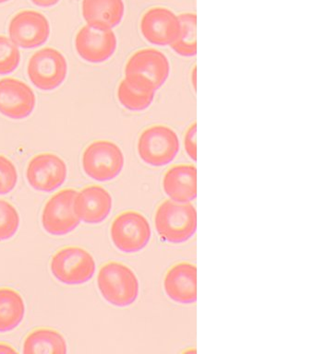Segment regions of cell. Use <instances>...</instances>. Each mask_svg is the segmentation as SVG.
Returning a JSON list of instances; mask_svg holds the SVG:
<instances>
[{"label":"cell","instance_id":"obj_14","mask_svg":"<svg viewBox=\"0 0 315 354\" xmlns=\"http://www.w3.org/2000/svg\"><path fill=\"white\" fill-rule=\"evenodd\" d=\"M140 29L148 43L157 46H171L179 35V17L167 8H152L141 19Z\"/></svg>","mask_w":315,"mask_h":354},{"label":"cell","instance_id":"obj_20","mask_svg":"<svg viewBox=\"0 0 315 354\" xmlns=\"http://www.w3.org/2000/svg\"><path fill=\"white\" fill-rule=\"evenodd\" d=\"M23 353L66 354L68 343L64 336L55 329L38 328L33 330L24 339Z\"/></svg>","mask_w":315,"mask_h":354},{"label":"cell","instance_id":"obj_7","mask_svg":"<svg viewBox=\"0 0 315 354\" xmlns=\"http://www.w3.org/2000/svg\"><path fill=\"white\" fill-rule=\"evenodd\" d=\"M27 74L33 84L39 90H56L67 77V59L59 50L46 47L30 57Z\"/></svg>","mask_w":315,"mask_h":354},{"label":"cell","instance_id":"obj_4","mask_svg":"<svg viewBox=\"0 0 315 354\" xmlns=\"http://www.w3.org/2000/svg\"><path fill=\"white\" fill-rule=\"evenodd\" d=\"M181 148L175 130L165 124H154L141 134L138 153L143 162L154 167H162L172 162Z\"/></svg>","mask_w":315,"mask_h":354},{"label":"cell","instance_id":"obj_22","mask_svg":"<svg viewBox=\"0 0 315 354\" xmlns=\"http://www.w3.org/2000/svg\"><path fill=\"white\" fill-rule=\"evenodd\" d=\"M179 32L170 47L177 55L183 57H195L196 15L195 13H182L179 15Z\"/></svg>","mask_w":315,"mask_h":354},{"label":"cell","instance_id":"obj_19","mask_svg":"<svg viewBox=\"0 0 315 354\" xmlns=\"http://www.w3.org/2000/svg\"><path fill=\"white\" fill-rule=\"evenodd\" d=\"M26 301L15 289L0 287V333L17 328L26 317Z\"/></svg>","mask_w":315,"mask_h":354},{"label":"cell","instance_id":"obj_1","mask_svg":"<svg viewBox=\"0 0 315 354\" xmlns=\"http://www.w3.org/2000/svg\"><path fill=\"white\" fill-rule=\"evenodd\" d=\"M154 225L163 240L171 243H184L195 234L197 212L190 202L165 201L157 207Z\"/></svg>","mask_w":315,"mask_h":354},{"label":"cell","instance_id":"obj_16","mask_svg":"<svg viewBox=\"0 0 315 354\" xmlns=\"http://www.w3.org/2000/svg\"><path fill=\"white\" fill-rule=\"evenodd\" d=\"M196 275L197 270L190 263H179L168 271L164 279V290L176 303L192 304L196 301Z\"/></svg>","mask_w":315,"mask_h":354},{"label":"cell","instance_id":"obj_9","mask_svg":"<svg viewBox=\"0 0 315 354\" xmlns=\"http://www.w3.org/2000/svg\"><path fill=\"white\" fill-rule=\"evenodd\" d=\"M77 191L63 189L46 201L41 215L44 230L53 236L71 234L79 226L80 218L74 212Z\"/></svg>","mask_w":315,"mask_h":354},{"label":"cell","instance_id":"obj_30","mask_svg":"<svg viewBox=\"0 0 315 354\" xmlns=\"http://www.w3.org/2000/svg\"><path fill=\"white\" fill-rule=\"evenodd\" d=\"M10 1V0H0V4H3V3H6Z\"/></svg>","mask_w":315,"mask_h":354},{"label":"cell","instance_id":"obj_29","mask_svg":"<svg viewBox=\"0 0 315 354\" xmlns=\"http://www.w3.org/2000/svg\"><path fill=\"white\" fill-rule=\"evenodd\" d=\"M195 75H196V69H193V72H192V84H193V87H195V88H196V80H195Z\"/></svg>","mask_w":315,"mask_h":354},{"label":"cell","instance_id":"obj_21","mask_svg":"<svg viewBox=\"0 0 315 354\" xmlns=\"http://www.w3.org/2000/svg\"><path fill=\"white\" fill-rule=\"evenodd\" d=\"M156 93L151 88L124 79L118 84L117 96L120 104L126 109L140 112L153 104Z\"/></svg>","mask_w":315,"mask_h":354},{"label":"cell","instance_id":"obj_3","mask_svg":"<svg viewBox=\"0 0 315 354\" xmlns=\"http://www.w3.org/2000/svg\"><path fill=\"white\" fill-rule=\"evenodd\" d=\"M170 74V65L167 55L154 48L135 52L125 66V79L154 91L165 84Z\"/></svg>","mask_w":315,"mask_h":354},{"label":"cell","instance_id":"obj_26","mask_svg":"<svg viewBox=\"0 0 315 354\" xmlns=\"http://www.w3.org/2000/svg\"><path fill=\"white\" fill-rule=\"evenodd\" d=\"M184 147L189 157L196 160V123L188 129L184 138Z\"/></svg>","mask_w":315,"mask_h":354},{"label":"cell","instance_id":"obj_15","mask_svg":"<svg viewBox=\"0 0 315 354\" xmlns=\"http://www.w3.org/2000/svg\"><path fill=\"white\" fill-rule=\"evenodd\" d=\"M113 207V198L109 191L100 185H89L77 192L74 198V212L80 220L88 224L103 223Z\"/></svg>","mask_w":315,"mask_h":354},{"label":"cell","instance_id":"obj_23","mask_svg":"<svg viewBox=\"0 0 315 354\" xmlns=\"http://www.w3.org/2000/svg\"><path fill=\"white\" fill-rule=\"evenodd\" d=\"M20 227L18 210L9 201L0 199V242L12 239Z\"/></svg>","mask_w":315,"mask_h":354},{"label":"cell","instance_id":"obj_13","mask_svg":"<svg viewBox=\"0 0 315 354\" xmlns=\"http://www.w3.org/2000/svg\"><path fill=\"white\" fill-rule=\"evenodd\" d=\"M37 106V96L27 83L13 77L0 80V113L12 120H23Z\"/></svg>","mask_w":315,"mask_h":354},{"label":"cell","instance_id":"obj_18","mask_svg":"<svg viewBox=\"0 0 315 354\" xmlns=\"http://www.w3.org/2000/svg\"><path fill=\"white\" fill-rule=\"evenodd\" d=\"M82 10L89 26L112 29L123 21L125 5L123 0H82Z\"/></svg>","mask_w":315,"mask_h":354},{"label":"cell","instance_id":"obj_24","mask_svg":"<svg viewBox=\"0 0 315 354\" xmlns=\"http://www.w3.org/2000/svg\"><path fill=\"white\" fill-rule=\"evenodd\" d=\"M21 62L18 46L6 36L0 35V75H8L17 69Z\"/></svg>","mask_w":315,"mask_h":354},{"label":"cell","instance_id":"obj_28","mask_svg":"<svg viewBox=\"0 0 315 354\" xmlns=\"http://www.w3.org/2000/svg\"><path fill=\"white\" fill-rule=\"evenodd\" d=\"M18 351L16 350L13 346L8 344V343L0 342V353H17Z\"/></svg>","mask_w":315,"mask_h":354},{"label":"cell","instance_id":"obj_25","mask_svg":"<svg viewBox=\"0 0 315 354\" xmlns=\"http://www.w3.org/2000/svg\"><path fill=\"white\" fill-rule=\"evenodd\" d=\"M17 183V168L9 158L0 154V195L12 192Z\"/></svg>","mask_w":315,"mask_h":354},{"label":"cell","instance_id":"obj_6","mask_svg":"<svg viewBox=\"0 0 315 354\" xmlns=\"http://www.w3.org/2000/svg\"><path fill=\"white\" fill-rule=\"evenodd\" d=\"M51 270L55 279L63 284H84L95 275L96 261L85 249L68 246L52 257Z\"/></svg>","mask_w":315,"mask_h":354},{"label":"cell","instance_id":"obj_12","mask_svg":"<svg viewBox=\"0 0 315 354\" xmlns=\"http://www.w3.org/2000/svg\"><path fill=\"white\" fill-rule=\"evenodd\" d=\"M117 36L111 29L84 26L77 32L75 48L82 59L99 64L109 60L117 50Z\"/></svg>","mask_w":315,"mask_h":354},{"label":"cell","instance_id":"obj_2","mask_svg":"<svg viewBox=\"0 0 315 354\" xmlns=\"http://www.w3.org/2000/svg\"><path fill=\"white\" fill-rule=\"evenodd\" d=\"M98 286L102 297L118 307L132 306L139 295L140 285L136 274L120 262H109L99 270Z\"/></svg>","mask_w":315,"mask_h":354},{"label":"cell","instance_id":"obj_10","mask_svg":"<svg viewBox=\"0 0 315 354\" xmlns=\"http://www.w3.org/2000/svg\"><path fill=\"white\" fill-rule=\"evenodd\" d=\"M67 177V165L57 154L46 152L35 155L27 165V181L40 192H54L64 184Z\"/></svg>","mask_w":315,"mask_h":354},{"label":"cell","instance_id":"obj_17","mask_svg":"<svg viewBox=\"0 0 315 354\" xmlns=\"http://www.w3.org/2000/svg\"><path fill=\"white\" fill-rule=\"evenodd\" d=\"M197 171L192 165H178L171 167L163 179L165 193L173 201L188 203L197 196Z\"/></svg>","mask_w":315,"mask_h":354},{"label":"cell","instance_id":"obj_5","mask_svg":"<svg viewBox=\"0 0 315 354\" xmlns=\"http://www.w3.org/2000/svg\"><path fill=\"white\" fill-rule=\"evenodd\" d=\"M125 158L120 146L110 140L93 141L82 157L85 174L98 182L115 179L123 170Z\"/></svg>","mask_w":315,"mask_h":354},{"label":"cell","instance_id":"obj_11","mask_svg":"<svg viewBox=\"0 0 315 354\" xmlns=\"http://www.w3.org/2000/svg\"><path fill=\"white\" fill-rule=\"evenodd\" d=\"M9 35L10 40L21 48H37L48 41L51 36V24L38 11H20L10 19Z\"/></svg>","mask_w":315,"mask_h":354},{"label":"cell","instance_id":"obj_27","mask_svg":"<svg viewBox=\"0 0 315 354\" xmlns=\"http://www.w3.org/2000/svg\"><path fill=\"white\" fill-rule=\"evenodd\" d=\"M33 4L39 8H52L59 4L60 0H30Z\"/></svg>","mask_w":315,"mask_h":354},{"label":"cell","instance_id":"obj_8","mask_svg":"<svg viewBox=\"0 0 315 354\" xmlns=\"http://www.w3.org/2000/svg\"><path fill=\"white\" fill-rule=\"evenodd\" d=\"M152 231L147 218L140 212H125L115 218L110 236L116 248L124 253H137L148 245Z\"/></svg>","mask_w":315,"mask_h":354}]
</instances>
